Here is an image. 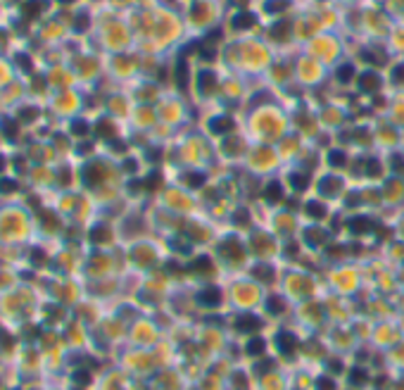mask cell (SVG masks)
<instances>
[{
	"instance_id": "cell-3",
	"label": "cell",
	"mask_w": 404,
	"mask_h": 390,
	"mask_svg": "<svg viewBox=\"0 0 404 390\" xmlns=\"http://www.w3.org/2000/svg\"><path fill=\"white\" fill-rule=\"evenodd\" d=\"M112 226L107 221H96L86 228V243H90L93 247H103V245H110L112 243Z\"/></svg>"
},
{
	"instance_id": "cell-30",
	"label": "cell",
	"mask_w": 404,
	"mask_h": 390,
	"mask_svg": "<svg viewBox=\"0 0 404 390\" xmlns=\"http://www.w3.org/2000/svg\"><path fill=\"white\" fill-rule=\"evenodd\" d=\"M338 186H340L338 178H323V181H321V193L333 195V193H338Z\"/></svg>"
},
{
	"instance_id": "cell-6",
	"label": "cell",
	"mask_w": 404,
	"mask_h": 390,
	"mask_svg": "<svg viewBox=\"0 0 404 390\" xmlns=\"http://www.w3.org/2000/svg\"><path fill=\"white\" fill-rule=\"evenodd\" d=\"M198 302L202 305V307H219L221 305V290L219 288H205V290H200Z\"/></svg>"
},
{
	"instance_id": "cell-34",
	"label": "cell",
	"mask_w": 404,
	"mask_h": 390,
	"mask_svg": "<svg viewBox=\"0 0 404 390\" xmlns=\"http://www.w3.org/2000/svg\"><path fill=\"white\" fill-rule=\"evenodd\" d=\"M209 267H212V264H209L207 257H200V260H195V264H193V269H198V271H207Z\"/></svg>"
},
{
	"instance_id": "cell-5",
	"label": "cell",
	"mask_w": 404,
	"mask_h": 390,
	"mask_svg": "<svg viewBox=\"0 0 404 390\" xmlns=\"http://www.w3.org/2000/svg\"><path fill=\"white\" fill-rule=\"evenodd\" d=\"M198 88L202 96H209V93H214V88H217V76H214V72H209V69H202L198 74Z\"/></svg>"
},
{
	"instance_id": "cell-41",
	"label": "cell",
	"mask_w": 404,
	"mask_h": 390,
	"mask_svg": "<svg viewBox=\"0 0 404 390\" xmlns=\"http://www.w3.org/2000/svg\"><path fill=\"white\" fill-rule=\"evenodd\" d=\"M57 3H60V5H72L74 0H57Z\"/></svg>"
},
{
	"instance_id": "cell-37",
	"label": "cell",
	"mask_w": 404,
	"mask_h": 390,
	"mask_svg": "<svg viewBox=\"0 0 404 390\" xmlns=\"http://www.w3.org/2000/svg\"><path fill=\"white\" fill-rule=\"evenodd\" d=\"M136 169H138V165L133 162V159H124V171H129L131 174V171H136Z\"/></svg>"
},
{
	"instance_id": "cell-18",
	"label": "cell",
	"mask_w": 404,
	"mask_h": 390,
	"mask_svg": "<svg viewBox=\"0 0 404 390\" xmlns=\"http://www.w3.org/2000/svg\"><path fill=\"white\" fill-rule=\"evenodd\" d=\"M288 0H267L264 3V10H267L269 14H281V12H286L288 10Z\"/></svg>"
},
{
	"instance_id": "cell-33",
	"label": "cell",
	"mask_w": 404,
	"mask_h": 390,
	"mask_svg": "<svg viewBox=\"0 0 404 390\" xmlns=\"http://www.w3.org/2000/svg\"><path fill=\"white\" fill-rule=\"evenodd\" d=\"M316 390H336V381L330 376H321L316 381Z\"/></svg>"
},
{
	"instance_id": "cell-22",
	"label": "cell",
	"mask_w": 404,
	"mask_h": 390,
	"mask_svg": "<svg viewBox=\"0 0 404 390\" xmlns=\"http://www.w3.org/2000/svg\"><path fill=\"white\" fill-rule=\"evenodd\" d=\"M12 174V152L0 150V178Z\"/></svg>"
},
{
	"instance_id": "cell-32",
	"label": "cell",
	"mask_w": 404,
	"mask_h": 390,
	"mask_svg": "<svg viewBox=\"0 0 404 390\" xmlns=\"http://www.w3.org/2000/svg\"><path fill=\"white\" fill-rule=\"evenodd\" d=\"M349 381L354 385H364L366 381H369V376H366V371L364 369H352L349 371Z\"/></svg>"
},
{
	"instance_id": "cell-24",
	"label": "cell",
	"mask_w": 404,
	"mask_h": 390,
	"mask_svg": "<svg viewBox=\"0 0 404 390\" xmlns=\"http://www.w3.org/2000/svg\"><path fill=\"white\" fill-rule=\"evenodd\" d=\"M352 79H354V67H352V64H340V67H338V81L349 83Z\"/></svg>"
},
{
	"instance_id": "cell-29",
	"label": "cell",
	"mask_w": 404,
	"mask_h": 390,
	"mask_svg": "<svg viewBox=\"0 0 404 390\" xmlns=\"http://www.w3.org/2000/svg\"><path fill=\"white\" fill-rule=\"evenodd\" d=\"M90 19H88V14L86 12H79L76 14V19H74V31H79V34H83L86 29H88Z\"/></svg>"
},
{
	"instance_id": "cell-40",
	"label": "cell",
	"mask_w": 404,
	"mask_h": 390,
	"mask_svg": "<svg viewBox=\"0 0 404 390\" xmlns=\"http://www.w3.org/2000/svg\"><path fill=\"white\" fill-rule=\"evenodd\" d=\"M309 238L314 240L312 245H319V231H314V228H312V231H309Z\"/></svg>"
},
{
	"instance_id": "cell-7",
	"label": "cell",
	"mask_w": 404,
	"mask_h": 390,
	"mask_svg": "<svg viewBox=\"0 0 404 390\" xmlns=\"http://www.w3.org/2000/svg\"><path fill=\"white\" fill-rule=\"evenodd\" d=\"M209 131H212V133H228V131H233V119L226 114L212 117V119H209Z\"/></svg>"
},
{
	"instance_id": "cell-38",
	"label": "cell",
	"mask_w": 404,
	"mask_h": 390,
	"mask_svg": "<svg viewBox=\"0 0 404 390\" xmlns=\"http://www.w3.org/2000/svg\"><path fill=\"white\" fill-rule=\"evenodd\" d=\"M7 388H10V381H7L5 371H0V390H7Z\"/></svg>"
},
{
	"instance_id": "cell-2",
	"label": "cell",
	"mask_w": 404,
	"mask_h": 390,
	"mask_svg": "<svg viewBox=\"0 0 404 390\" xmlns=\"http://www.w3.org/2000/svg\"><path fill=\"white\" fill-rule=\"evenodd\" d=\"M79 181H81L83 188L96 191V188L105 186V181H107V167H105L103 162L90 159V162H86V165L79 169Z\"/></svg>"
},
{
	"instance_id": "cell-4",
	"label": "cell",
	"mask_w": 404,
	"mask_h": 390,
	"mask_svg": "<svg viewBox=\"0 0 404 390\" xmlns=\"http://www.w3.org/2000/svg\"><path fill=\"white\" fill-rule=\"evenodd\" d=\"M21 14H24V19H41V14L45 12V0H24L21 3Z\"/></svg>"
},
{
	"instance_id": "cell-42",
	"label": "cell",
	"mask_w": 404,
	"mask_h": 390,
	"mask_svg": "<svg viewBox=\"0 0 404 390\" xmlns=\"http://www.w3.org/2000/svg\"><path fill=\"white\" fill-rule=\"evenodd\" d=\"M5 366H7V364H5V359H3V355H0V371L5 369Z\"/></svg>"
},
{
	"instance_id": "cell-20",
	"label": "cell",
	"mask_w": 404,
	"mask_h": 390,
	"mask_svg": "<svg viewBox=\"0 0 404 390\" xmlns=\"http://www.w3.org/2000/svg\"><path fill=\"white\" fill-rule=\"evenodd\" d=\"M264 348H267V342L262 340V338H250V340H247V355L250 357H259L262 352H264Z\"/></svg>"
},
{
	"instance_id": "cell-15",
	"label": "cell",
	"mask_w": 404,
	"mask_h": 390,
	"mask_svg": "<svg viewBox=\"0 0 404 390\" xmlns=\"http://www.w3.org/2000/svg\"><path fill=\"white\" fill-rule=\"evenodd\" d=\"M349 228L354 233H369V231H373V221H371L369 217H357V219L349 221Z\"/></svg>"
},
{
	"instance_id": "cell-16",
	"label": "cell",
	"mask_w": 404,
	"mask_h": 390,
	"mask_svg": "<svg viewBox=\"0 0 404 390\" xmlns=\"http://www.w3.org/2000/svg\"><path fill=\"white\" fill-rule=\"evenodd\" d=\"M283 198V188L281 183H276V181H271V183L264 188V200L267 202H278V200Z\"/></svg>"
},
{
	"instance_id": "cell-39",
	"label": "cell",
	"mask_w": 404,
	"mask_h": 390,
	"mask_svg": "<svg viewBox=\"0 0 404 390\" xmlns=\"http://www.w3.org/2000/svg\"><path fill=\"white\" fill-rule=\"evenodd\" d=\"M369 174H371V176H376V174H378V162H376V159H369Z\"/></svg>"
},
{
	"instance_id": "cell-35",
	"label": "cell",
	"mask_w": 404,
	"mask_h": 390,
	"mask_svg": "<svg viewBox=\"0 0 404 390\" xmlns=\"http://www.w3.org/2000/svg\"><path fill=\"white\" fill-rule=\"evenodd\" d=\"M233 219L238 221L240 226H245V224H250V214H247L245 210H240V212H235V217H233Z\"/></svg>"
},
{
	"instance_id": "cell-8",
	"label": "cell",
	"mask_w": 404,
	"mask_h": 390,
	"mask_svg": "<svg viewBox=\"0 0 404 390\" xmlns=\"http://www.w3.org/2000/svg\"><path fill=\"white\" fill-rule=\"evenodd\" d=\"M254 14L252 12H247V10H243V12L238 14H233V19H231V27L235 29V31H243V29H250L254 27Z\"/></svg>"
},
{
	"instance_id": "cell-14",
	"label": "cell",
	"mask_w": 404,
	"mask_h": 390,
	"mask_svg": "<svg viewBox=\"0 0 404 390\" xmlns=\"http://www.w3.org/2000/svg\"><path fill=\"white\" fill-rule=\"evenodd\" d=\"M278 348H281L283 355H293L297 350V340H295L293 333H278Z\"/></svg>"
},
{
	"instance_id": "cell-11",
	"label": "cell",
	"mask_w": 404,
	"mask_h": 390,
	"mask_svg": "<svg viewBox=\"0 0 404 390\" xmlns=\"http://www.w3.org/2000/svg\"><path fill=\"white\" fill-rule=\"evenodd\" d=\"M67 133L72 138H86L90 133V124L83 122V119H72V122H69Z\"/></svg>"
},
{
	"instance_id": "cell-9",
	"label": "cell",
	"mask_w": 404,
	"mask_h": 390,
	"mask_svg": "<svg viewBox=\"0 0 404 390\" xmlns=\"http://www.w3.org/2000/svg\"><path fill=\"white\" fill-rule=\"evenodd\" d=\"M235 329L243 331V333H254V331H259V329H262V322L257 319V316L245 314V316H240L238 322H235Z\"/></svg>"
},
{
	"instance_id": "cell-25",
	"label": "cell",
	"mask_w": 404,
	"mask_h": 390,
	"mask_svg": "<svg viewBox=\"0 0 404 390\" xmlns=\"http://www.w3.org/2000/svg\"><path fill=\"white\" fill-rule=\"evenodd\" d=\"M254 279H259L262 283H269V281L274 279V269L271 267H264V264H259V267H254Z\"/></svg>"
},
{
	"instance_id": "cell-12",
	"label": "cell",
	"mask_w": 404,
	"mask_h": 390,
	"mask_svg": "<svg viewBox=\"0 0 404 390\" xmlns=\"http://www.w3.org/2000/svg\"><path fill=\"white\" fill-rule=\"evenodd\" d=\"M12 62H14V67L19 69L21 74H34V60H31L29 53H14Z\"/></svg>"
},
{
	"instance_id": "cell-23",
	"label": "cell",
	"mask_w": 404,
	"mask_h": 390,
	"mask_svg": "<svg viewBox=\"0 0 404 390\" xmlns=\"http://www.w3.org/2000/svg\"><path fill=\"white\" fill-rule=\"evenodd\" d=\"M176 83H178V88H181V90L188 88V64H185V62H178V67H176Z\"/></svg>"
},
{
	"instance_id": "cell-31",
	"label": "cell",
	"mask_w": 404,
	"mask_h": 390,
	"mask_svg": "<svg viewBox=\"0 0 404 390\" xmlns=\"http://www.w3.org/2000/svg\"><path fill=\"white\" fill-rule=\"evenodd\" d=\"M283 307H286V305H283V300H281V297H276V295L267 300V309L271 312V314H281Z\"/></svg>"
},
{
	"instance_id": "cell-19",
	"label": "cell",
	"mask_w": 404,
	"mask_h": 390,
	"mask_svg": "<svg viewBox=\"0 0 404 390\" xmlns=\"http://www.w3.org/2000/svg\"><path fill=\"white\" fill-rule=\"evenodd\" d=\"M221 253L226 257H233V260H240L243 257V247L238 245V240H228L226 245H221Z\"/></svg>"
},
{
	"instance_id": "cell-26",
	"label": "cell",
	"mask_w": 404,
	"mask_h": 390,
	"mask_svg": "<svg viewBox=\"0 0 404 390\" xmlns=\"http://www.w3.org/2000/svg\"><path fill=\"white\" fill-rule=\"evenodd\" d=\"M288 34H290V24H288V21H278V24H274V27H271V36H274V38H278V41H283V38H286Z\"/></svg>"
},
{
	"instance_id": "cell-27",
	"label": "cell",
	"mask_w": 404,
	"mask_h": 390,
	"mask_svg": "<svg viewBox=\"0 0 404 390\" xmlns=\"http://www.w3.org/2000/svg\"><path fill=\"white\" fill-rule=\"evenodd\" d=\"M328 162H330V167H338V169H343L345 165H347V155L345 152H340V150H333L328 155Z\"/></svg>"
},
{
	"instance_id": "cell-10",
	"label": "cell",
	"mask_w": 404,
	"mask_h": 390,
	"mask_svg": "<svg viewBox=\"0 0 404 390\" xmlns=\"http://www.w3.org/2000/svg\"><path fill=\"white\" fill-rule=\"evenodd\" d=\"M359 86H362V90H366V93H373V90H378V86H381V76H378L376 72H364V74L359 76Z\"/></svg>"
},
{
	"instance_id": "cell-21",
	"label": "cell",
	"mask_w": 404,
	"mask_h": 390,
	"mask_svg": "<svg viewBox=\"0 0 404 390\" xmlns=\"http://www.w3.org/2000/svg\"><path fill=\"white\" fill-rule=\"evenodd\" d=\"M185 186L188 188H202L205 186V174L202 171H188L185 174Z\"/></svg>"
},
{
	"instance_id": "cell-28",
	"label": "cell",
	"mask_w": 404,
	"mask_h": 390,
	"mask_svg": "<svg viewBox=\"0 0 404 390\" xmlns=\"http://www.w3.org/2000/svg\"><path fill=\"white\" fill-rule=\"evenodd\" d=\"M290 183H293L295 191H304L309 186V178L304 174H290Z\"/></svg>"
},
{
	"instance_id": "cell-17",
	"label": "cell",
	"mask_w": 404,
	"mask_h": 390,
	"mask_svg": "<svg viewBox=\"0 0 404 390\" xmlns=\"http://www.w3.org/2000/svg\"><path fill=\"white\" fill-rule=\"evenodd\" d=\"M304 212H307L312 219H323V217H326V205H321V202L312 200V202H307V205H304Z\"/></svg>"
},
{
	"instance_id": "cell-36",
	"label": "cell",
	"mask_w": 404,
	"mask_h": 390,
	"mask_svg": "<svg viewBox=\"0 0 404 390\" xmlns=\"http://www.w3.org/2000/svg\"><path fill=\"white\" fill-rule=\"evenodd\" d=\"M392 79H395V83H404V64H399V67L395 69Z\"/></svg>"
},
{
	"instance_id": "cell-13",
	"label": "cell",
	"mask_w": 404,
	"mask_h": 390,
	"mask_svg": "<svg viewBox=\"0 0 404 390\" xmlns=\"http://www.w3.org/2000/svg\"><path fill=\"white\" fill-rule=\"evenodd\" d=\"M96 133H98V138H107V141H114V136H116L114 124H112L110 119H100V122L96 124Z\"/></svg>"
},
{
	"instance_id": "cell-1",
	"label": "cell",
	"mask_w": 404,
	"mask_h": 390,
	"mask_svg": "<svg viewBox=\"0 0 404 390\" xmlns=\"http://www.w3.org/2000/svg\"><path fill=\"white\" fill-rule=\"evenodd\" d=\"M36 238V214L24 202H0V243L5 247H27Z\"/></svg>"
}]
</instances>
